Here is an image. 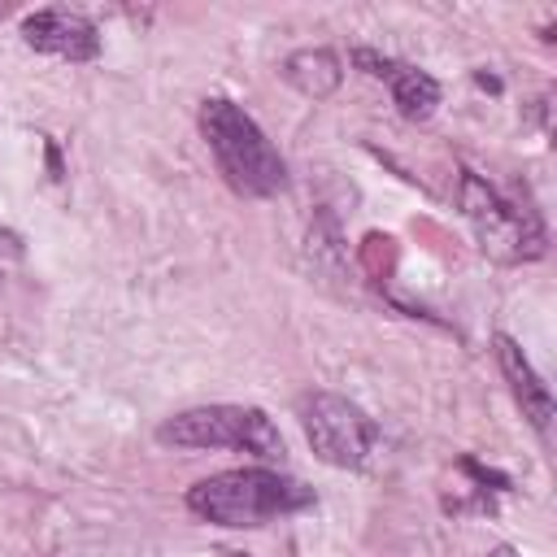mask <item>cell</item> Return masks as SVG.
<instances>
[{"instance_id": "cell-4", "label": "cell", "mask_w": 557, "mask_h": 557, "mask_svg": "<svg viewBox=\"0 0 557 557\" xmlns=\"http://www.w3.org/2000/svg\"><path fill=\"white\" fill-rule=\"evenodd\" d=\"M457 205L479 239V248L492 261L518 265V261H535L544 252V231L535 222L531 209L509 205L487 178H479L474 170H461V187H457Z\"/></svg>"}, {"instance_id": "cell-5", "label": "cell", "mask_w": 557, "mask_h": 557, "mask_svg": "<svg viewBox=\"0 0 557 557\" xmlns=\"http://www.w3.org/2000/svg\"><path fill=\"white\" fill-rule=\"evenodd\" d=\"M300 426H305L309 448L335 470H361L379 440L374 422L335 392H309L300 400Z\"/></svg>"}, {"instance_id": "cell-10", "label": "cell", "mask_w": 557, "mask_h": 557, "mask_svg": "<svg viewBox=\"0 0 557 557\" xmlns=\"http://www.w3.org/2000/svg\"><path fill=\"white\" fill-rule=\"evenodd\" d=\"M0 252H4V257H17V252H22L17 235H13V231H4V226H0Z\"/></svg>"}, {"instance_id": "cell-3", "label": "cell", "mask_w": 557, "mask_h": 557, "mask_svg": "<svg viewBox=\"0 0 557 557\" xmlns=\"http://www.w3.org/2000/svg\"><path fill=\"white\" fill-rule=\"evenodd\" d=\"M161 444L174 448H239L252 457H283V435L278 426L252 409V405H200V409H183L174 418H165L157 426Z\"/></svg>"}, {"instance_id": "cell-6", "label": "cell", "mask_w": 557, "mask_h": 557, "mask_svg": "<svg viewBox=\"0 0 557 557\" xmlns=\"http://www.w3.org/2000/svg\"><path fill=\"white\" fill-rule=\"evenodd\" d=\"M22 39L39 52L61 57V61H91L100 52L96 26L74 9H35L22 22Z\"/></svg>"}, {"instance_id": "cell-2", "label": "cell", "mask_w": 557, "mask_h": 557, "mask_svg": "<svg viewBox=\"0 0 557 557\" xmlns=\"http://www.w3.org/2000/svg\"><path fill=\"white\" fill-rule=\"evenodd\" d=\"M200 135H205L222 178L239 196H274V191H283V183H287L283 157L274 152L265 131L235 100L209 96L200 104Z\"/></svg>"}, {"instance_id": "cell-1", "label": "cell", "mask_w": 557, "mask_h": 557, "mask_svg": "<svg viewBox=\"0 0 557 557\" xmlns=\"http://www.w3.org/2000/svg\"><path fill=\"white\" fill-rule=\"evenodd\" d=\"M309 500L313 492L305 483L278 470H261V466L209 474L187 492V509L218 527H265L283 513L305 509Z\"/></svg>"}, {"instance_id": "cell-9", "label": "cell", "mask_w": 557, "mask_h": 557, "mask_svg": "<svg viewBox=\"0 0 557 557\" xmlns=\"http://www.w3.org/2000/svg\"><path fill=\"white\" fill-rule=\"evenodd\" d=\"M283 78H287L300 96L322 100V96H331V91L339 87L344 70H339V57H335V52H326V48H300V52H292V57L283 61Z\"/></svg>"}, {"instance_id": "cell-8", "label": "cell", "mask_w": 557, "mask_h": 557, "mask_svg": "<svg viewBox=\"0 0 557 557\" xmlns=\"http://www.w3.org/2000/svg\"><path fill=\"white\" fill-rule=\"evenodd\" d=\"M496 361H500V370L509 379L513 400L522 405V418L548 440V426H553V392H548V383L535 374V366L527 361V352L509 335H496Z\"/></svg>"}, {"instance_id": "cell-11", "label": "cell", "mask_w": 557, "mask_h": 557, "mask_svg": "<svg viewBox=\"0 0 557 557\" xmlns=\"http://www.w3.org/2000/svg\"><path fill=\"white\" fill-rule=\"evenodd\" d=\"M487 557H518V553H513V548H505V544H500V548H492V553H487Z\"/></svg>"}, {"instance_id": "cell-7", "label": "cell", "mask_w": 557, "mask_h": 557, "mask_svg": "<svg viewBox=\"0 0 557 557\" xmlns=\"http://www.w3.org/2000/svg\"><path fill=\"white\" fill-rule=\"evenodd\" d=\"M352 65L366 70L370 78H383V83L392 87L396 109H400L405 117H413V122L426 117V113L440 104V83H435L426 70L409 65V61L383 57V52H374V48H357V52H352Z\"/></svg>"}]
</instances>
